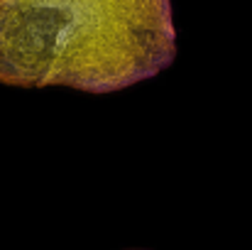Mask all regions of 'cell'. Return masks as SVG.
<instances>
[{
	"label": "cell",
	"mask_w": 252,
	"mask_h": 250,
	"mask_svg": "<svg viewBox=\"0 0 252 250\" xmlns=\"http://www.w3.org/2000/svg\"><path fill=\"white\" fill-rule=\"evenodd\" d=\"M171 0H0V83L113 93L171 67Z\"/></svg>",
	"instance_id": "6da1fadb"
}]
</instances>
